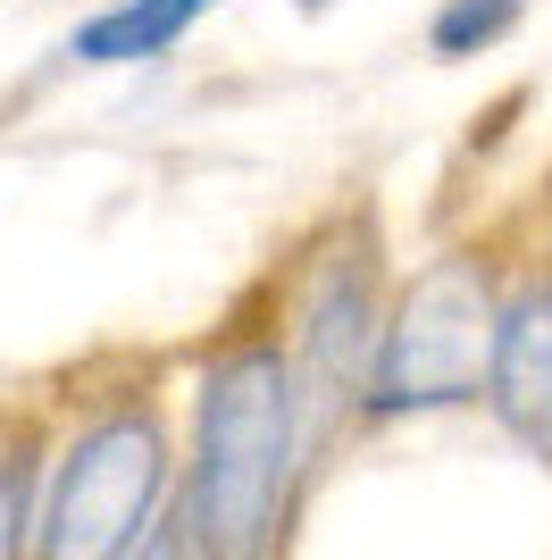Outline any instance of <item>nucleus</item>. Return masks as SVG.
<instances>
[{
  "label": "nucleus",
  "instance_id": "f257e3e1",
  "mask_svg": "<svg viewBox=\"0 0 552 560\" xmlns=\"http://www.w3.org/2000/svg\"><path fill=\"white\" fill-rule=\"evenodd\" d=\"M294 444H301V394L294 360L276 351H234L202 385V427H193V493L184 527L193 552H268L285 486H294Z\"/></svg>",
  "mask_w": 552,
  "mask_h": 560
},
{
  "label": "nucleus",
  "instance_id": "f03ea898",
  "mask_svg": "<svg viewBox=\"0 0 552 560\" xmlns=\"http://www.w3.org/2000/svg\"><path fill=\"white\" fill-rule=\"evenodd\" d=\"M485 343H494V302H485L478 259H436L427 277L393 302L377 327L368 360V410L402 419V410H444L485 385Z\"/></svg>",
  "mask_w": 552,
  "mask_h": 560
},
{
  "label": "nucleus",
  "instance_id": "7ed1b4c3",
  "mask_svg": "<svg viewBox=\"0 0 552 560\" xmlns=\"http://www.w3.org/2000/svg\"><path fill=\"white\" fill-rule=\"evenodd\" d=\"M168 493V444L151 419H101L92 435H76V452L59 460L50 477V502H43V552H68V560H101V552H135L151 511Z\"/></svg>",
  "mask_w": 552,
  "mask_h": 560
},
{
  "label": "nucleus",
  "instance_id": "20e7f679",
  "mask_svg": "<svg viewBox=\"0 0 552 560\" xmlns=\"http://www.w3.org/2000/svg\"><path fill=\"white\" fill-rule=\"evenodd\" d=\"M485 394H494V419L552 460V293H519L510 310H494V343H485Z\"/></svg>",
  "mask_w": 552,
  "mask_h": 560
},
{
  "label": "nucleus",
  "instance_id": "39448f33",
  "mask_svg": "<svg viewBox=\"0 0 552 560\" xmlns=\"http://www.w3.org/2000/svg\"><path fill=\"white\" fill-rule=\"evenodd\" d=\"M368 318H377V268H368V252L326 259L319 284H310V310H301V369H310V385H344L360 369L368 335H377Z\"/></svg>",
  "mask_w": 552,
  "mask_h": 560
},
{
  "label": "nucleus",
  "instance_id": "423d86ee",
  "mask_svg": "<svg viewBox=\"0 0 552 560\" xmlns=\"http://www.w3.org/2000/svg\"><path fill=\"white\" fill-rule=\"evenodd\" d=\"M218 0H117V9H101V18L76 25V59L84 68H135V59H160V50H176L193 25L209 18Z\"/></svg>",
  "mask_w": 552,
  "mask_h": 560
},
{
  "label": "nucleus",
  "instance_id": "0eeeda50",
  "mask_svg": "<svg viewBox=\"0 0 552 560\" xmlns=\"http://www.w3.org/2000/svg\"><path fill=\"white\" fill-rule=\"evenodd\" d=\"M519 9H528V0H452V9L427 25V43H436V59H478L485 43H503L510 25H519Z\"/></svg>",
  "mask_w": 552,
  "mask_h": 560
},
{
  "label": "nucleus",
  "instance_id": "6e6552de",
  "mask_svg": "<svg viewBox=\"0 0 552 560\" xmlns=\"http://www.w3.org/2000/svg\"><path fill=\"white\" fill-rule=\"evenodd\" d=\"M294 9H326V0H294Z\"/></svg>",
  "mask_w": 552,
  "mask_h": 560
}]
</instances>
